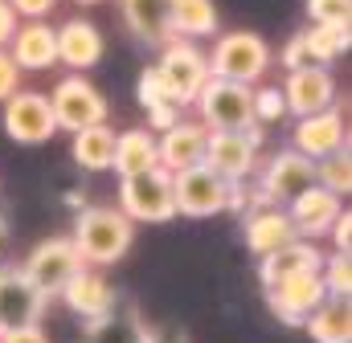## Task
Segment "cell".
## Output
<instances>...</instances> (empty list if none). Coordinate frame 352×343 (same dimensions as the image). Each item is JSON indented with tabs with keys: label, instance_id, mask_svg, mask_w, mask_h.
I'll return each instance as SVG.
<instances>
[{
	"label": "cell",
	"instance_id": "6da1fadb",
	"mask_svg": "<svg viewBox=\"0 0 352 343\" xmlns=\"http://www.w3.org/2000/svg\"><path fill=\"white\" fill-rule=\"evenodd\" d=\"M131 241H135V225L119 209H82L74 221V237H70L82 265L87 261L90 265H115L131 250Z\"/></svg>",
	"mask_w": 352,
	"mask_h": 343
},
{
	"label": "cell",
	"instance_id": "7a4b0ae2",
	"mask_svg": "<svg viewBox=\"0 0 352 343\" xmlns=\"http://www.w3.org/2000/svg\"><path fill=\"white\" fill-rule=\"evenodd\" d=\"M119 213L135 225H164L176 217V200H173V176L160 168L135 172V176H123L119 184Z\"/></svg>",
	"mask_w": 352,
	"mask_h": 343
},
{
	"label": "cell",
	"instance_id": "3957f363",
	"mask_svg": "<svg viewBox=\"0 0 352 343\" xmlns=\"http://www.w3.org/2000/svg\"><path fill=\"white\" fill-rule=\"evenodd\" d=\"M266 70H270V45H266L258 33L234 29V33H221L217 37L213 58H209V78L254 86Z\"/></svg>",
	"mask_w": 352,
	"mask_h": 343
},
{
	"label": "cell",
	"instance_id": "277c9868",
	"mask_svg": "<svg viewBox=\"0 0 352 343\" xmlns=\"http://www.w3.org/2000/svg\"><path fill=\"white\" fill-rule=\"evenodd\" d=\"M197 110H201V127H209V131H250V127H258L254 86L242 82L209 78L197 94Z\"/></svg>",
	"mask_w": 352,
	"mask_h": 343
},
{
	"label": "cell",
	"instance_id": "5b68a950",
	"mask_svg": "<svg viewBox=\"0 0 352 343\" xmlns=\"http://www.w3.org/2000/svg\"><path fill=\"white\" fill-rule=\"evenodd\" d=\"M156 74H160V86H164L168 102L173 106H188V102H197L201 86L209 82V58L197 45H188V41H168Z\"/></svg>",
	"mask_w": 352,
	"mask_h": 343
},
{
	"label": "cell",
	"instance_id": "8992f818",
	"mask_svg": "<svg viewBox=\"0 0 352 343\" xmlns=\"http://www.w3.org/2000/svg\"><path fill=\"white\" fill-rule=\"evenodd\" d=\"M230 192H234V184L221 180L217 172H209L205 164L173 176L176 213H184V217H213V213L230 209Z\"/></svg>",
	"mask_w": 352,
	"mask_h": 343
},
{
	"label": "cell",
	"instance_id": "52a82bcc",
	"mask_svg": "<svg viewBox=\"0 0 352 343\" xmlns=\"http://www.w3.org/2000/svg\"><path fill=\"white\" fill-rule=\"evenodd\" d=\"M50 110H54V123L70 135L107 123V98L87 78H62L50 94Z\"/></svg>",
	"mask_w": 352,
	"mask_h": 343
},
{
	"label": "cell",
	"instance_id": "ba28073f",
	"mask_svg": "<svg viewBox=\"0 0 352 343\" xmlns=\"http://www.w3.org/2000/svg\"><path fill=\"white\" fill-rule=\"evenodd\" d=\"M258 143H263L258 127H250V131H209V139H205V168L217 172L230 184H242L254 172Z\"/></svg>",
	"mask_w": 352,
	"mask_h": 343
},
{
	"label": "cell",
	"instance_id": "9c48e42d",
	"mask_svg": "<svg viewBox=\"0 0 352 343\" xmlns=\"http://www.w3.org/2000/svg\"><path fill=\"white\" fill-rule=\"evenodd\" d=\"M21 270H25V278L50 298V294H62V286L82 270V257L70 246V237H50V241H41L33 254L25 257Z\"/></svg>",
	"mask_w": 352,
	"mask_h": 343
},
{
	"label": "cell",
	"instance_id": "30bf717a",
	"mask_svg": "<svg viewBox=\"0 0 352 343\" xmlns=\"http://www.w3.org/2000/svg\"><path fill=\"white\" fill-rule=\"evenodd\" d=\"M4 131L16 143H45L58 131L50 98L37 90H16L12 98H4Z\"/></svg>",
	"mask_w": 352,
	"mask_h": 343
},
{
	"label": "cell",
	"instance_id": "8fae6325",
	"mask_svg": "<svg viewBox=\"0 0 352 343\" xmlns=\"http://www.w3.org/2000/svg\"><path fill=\"white\" fill-rule=\"evenodd\" d=\"M328 298L324 290V278L320 274H299V278H283L274 286H266V303L270 311L287 323V327H303L307 315Z\"/></svg>",
	"mask_w": 352,
	"mask_h": 343
},
{
	"label": "cell",
	"instance_id": "7c38bea8",
	"mask_svg": "<svg viewBox=\"0 0 352 343\" xmlns=\"http://www.w3.org/2000/svg\"><path fill=\"white\" fill-rule=\"evenodd\" d=\"M283 98H287V115H320L336 106V78L328 66H307V70H291L283 82Z\"/></svg>",
	"mask_w": 352,
	"mask_h": 343
},
{
	"label": "cell",
	"instance_id": "4fadbf2b",
	"mask_svg": "<svg viewBox=\"0 0 352 343\" xmlns=\"http://www.w3.org/2000/svg\"><path fill=\"white\" fill-rule=\"evenodd\" d=\"M45 311V294L25 278V270H0V331L33 327Z\"/></svg>",
	"mask_w": 352,
	"mask_h": 343
},
{
	"label": "cell",
	"instance_id": "5bb4252c",
	"mask_svg": "<svg viewBox=\"0 0 352 343\" xmlns=\"http://www.w3.org/2000/svg\"><path fill=\"white\" fill-rule=\"evenodd\" d=\"M316 188V164L299 152H278L263 172V196L266 204H291L299 192Z\"/></svg>",
	"mask_w": 352,
	"mask_h": 343
},
{
	"label": "cell",
	"instance_id": "9a60e30c",
	"mask_svg": "<svg viewBox=\"0 0 352 343\" xmlns=\"http://www.w3.org/2000/svg\"><path fill=\"white\" fill-rule=\"evenodd\" d=\"M205 139H209V127H201V123H180V119H176L168 131L156 135V164L168 172V176L205 164Z\"/></svg>",
	"mask_w": 352,
	"mask_h": 343
},
{
	"label": "cell",
	"instance_id": "2e32d148",
	"mask_svg": "<svg viewBox=\"0 0 352 343\" xmlns=\"http://www.w3.org/2000/svg\"><path fill=\"white\" fill-rule=\"evenodd\" d=\"M340 147H349V135H344V119H340L336 106L299 119V127H295V147H291V152H299V156H307V160L316 164V160H324V156H336Z\"/></svg>",
	"mask_w": 352,
	"mask_h": 343
},
{
	"label": "cell",
	"instance_id": "e0dca14e",
	"mask_svg": "<svg viewBox=\"0 0 352 343\" xmlns=\"http://www.w3.org/2000/svg\"><path fill=\"white\" fill-rule=\"evenodd\" d=\"M340 213H344V209H340V196H332V192L320 188V184L307 188V192H299V196L291 200V209H287V217H291V225H295L299 237H324Z\"/></svg>",
	"mask_w": 352,
	"mask_h": 343
},
{
	"label": "cell",
	"instance_id": "ac0fdd59",
	"mask_svg": "<svg viewBox=\"0 0 352 343\" xmlns=\"http://www.w3.org/2000/svg\"><path fill=\"white\" fill-rule=\"evenodd\" d=\"M12 62H16V70H50V66H58V29H50L45 21H29L25 29H16L12 37Z\"/></svg>",
	"mask_w": 352,
	"mask_h": 343
},
{
	"label": "cell",
	"instance_id": "d6986e66",
	"mask_svg": "<svg viewBox=\"0 0 352 343\" xmlns=\"http://www.w3.org/2000/svg\"><path fill=\"white\" fill-rule=\"evenodd\" d=\"M62 298H66V307H70L74 315H82V319H102V315L115 307L111 282H107L98 270H87V265L62 286Z\"/></svg>",
	"mask_w": 352,
	"mask_h": 343
},
{
	"label": "cell",
	"instance_id": "ffe728a7",
	"mask_svg": "<svg viewBox=\"0 0 352 343\" xmlns=\"http://www.w3.org/2000/svg\"><path fill=\"white\" fill-rule=\"evenodd\" d=\"M98 58H102V33L82 21V16H74V21H66L62 29H58V62L62 66H70V70H90V66H98Z\"/></svg>",
	"mask_w": 352,
	"mask_h": 343
},
{
	"label": "cell",
	"instance_id": "44dd1931",
	"mask_svg": "<svg viewBox=\"0 0 352 343\" xmlns=\"http://www.w3.org/2000/svg\"><path fill=\"white\" fill-rule=\"evenodd\" d=\"M320 265H324V254L316 250V241H291V246H283V250H274V254L263 257V282L266 286H274V282H283V278H299V274H320Z\"/></svg>",
	"mask_w": 352,
	"mask_h": 343
},
{
	"label": "cell",
	"instance_id": "7402d4cb",
	"mask_svg": "<svg viewBox=\"0 0 352 343\" xmlns=\"http://www.w3.org/2000/svg\"><path fill=\"white\" fill-rule=\"evenodd\" d=\"M127 29L148 41V45H168L173 25H168V0H119Z\"/></svg>",
	"mask_w": 352,
	"mask_h": 343
},
{
	"label": "cell",
	"instance_id": "603a6c76",
	"mask_svg": "<svg viewBox=\"0 0 352 343\" xmlns=\"http://www.w3.org/2000/svg\"><path fill=\"white\" fill-rule=\"evenodd\" d=\"M291 241H299V233H295V225H291L287 213H278V209H258V213H250V221H246V246L258 257L274 254V250H283V246H291Z\"/></svg>",
	"mask_w": 352,
	"mask_h": 343
},
{
	"label": "cell",
	"instance_id": "cb8c5ba5",
	"mask_svg": "<svg viewBox=\"0 0 352 343\" xmlns=\"http://www.w3.org/2000/svg\"><path fill=\"white\" fill-rule=\"evenodd\" d=\"M307 335L316 343H352V311L349 298H324L311 315H307Z\"/></svg>",
	"mask_w": 352,
	"mask_h": 343
},
{
	"label": "cell",
	"instance_id": "d4e9b609",
	"mask_svg": "<svg viewBox=\"0 0 352 343\" xmlns=\"http://www.w3.org/2000/svg\"><path fill=\"white\" fill-rule=\"evenodd\" d=\"M111 168L119 172V180H123V176H135V172L156 168V135L144 131V127L115 135V160H111Z\"/></svg>",
	"mask_w": 352,
	"mask_h": 343
},
{
	"label": "cell",
	"instance_id": "484cf974",
	"mask_svg": "<svg viewBox=\"0 0 352 343\" xmlns=\"http://www.w3.org/2000/svg\"><path fill=\"white\" fill-rule=\"evenodd\" d=\"M168 25L173 37H213L217 33V8L213 0H168Z\"/></svg>",
	"mask_w": 352,
	"mask_h": 343
},
{
	"label": "cell",
	"instance_id": "4316f807",
	"mask_svg": "<svg viewBox=\"0 0 352 343\" xmlns=\"http://www.w3.org/2000/svg\"><path fill=\"white\" fill-rule=\"evenodd\" d=\"M74 164L87 172H107L111 160H115V131L107 123L98 127H87V131H74Z\"/></svg>",
	"mask_w": 352,
	"mask_h": 343
},
{
	"label": "cell",
	"instance_id": "83f0119b",
	"mask_svg": "<svg viewBox=\"0 0 352 343\" xmlns=\"http://www.w3.org/2000/svg\"><path fill=\"white\" fill-rule=\"evenodd\" d=\"M87 343H144V327L135 319V311H107L102 319H90V335Z\"/></svg>",
	"mask_w": 352,
	"mask_h": 343
},
{
	"label": "cell",
	"instance_id": "f1b7e54d",
	"mask_svg": "<svg viewBox=\"0 0 352 343\" xmlns=\"http://www.w3.org/2000/svg\"><path fill=\"white\" fill-rule=\"evenodd\" d=\"M299 37H303V45H307V54H311V62H316V66H328V62H336V58L349 49V29L311 25V29H303Z\"/></svg>",
	"mask_w": 352,
	"mask_h": 343
},
{
	"label": "cell",
	"instance_id": "f546056e",
	"mask_svg": "<svg viewBox=\"0 0 352 343\" xmlns=\"http://www.w3.org/2000/svg\"><path fill=\"white\" fill-rule=\"evenodd\" d=\"M316 184L328 188L332 196H349L352 188V164H349V147H340L336 156L316 160Z\"/></svg>",
	"mask_w": 352,
	"mask_h": 343
},
{
	"label": "cell",
	"instance_id": "4dcf8cb0",
	"mask_svg": "<svg viewBox=\"0 0 352 343\" xmlns=\"http://www.w3.org/2000/svg\"><path fill=\"white\" fill-rule=\"evenodd\" d=\"M320 278H324V290H328V298H349V290H352L349 254L324 257V265H320Z\"/></svg>",
	"mask_w": 352,
	"mask_h": 343
},
{
	"label": "cell",
	"instance_id": "1f68e13d",
	"mask_svg": "<svg viewBox=\"0 0 352 343\" xmlns=\"http://www.w3.org/2000/svg\"><path fill=\"white\" fill-rule=\"evenodd\" d=\"M307 16H311V25H328V29H349L352 0H307Z\"/></svg>",
	"mask_w": 352,
	"mask_h": 343
},
{
	"label": "cell",
	"instance_id": "d6a6232c",
	"mask_svg": "<svg viewBox=\"0 0 352 343\" xmlns=\"http://www.w3.org/2000/svg\"><path fill=\"white\" fill-rule=\"evenodd\" d=\"M283 115H287L283 90H278V86H258V90H254V119H258V123H274V119H283Z\"/></svg>",
	"mask_w": 352,
	"mask_h": 343
},
{
	"label": "cell",
	"instance_id": "836d02e7",
	"mask_svg": "<svg viewBox=\"0 0 352 343\" xmlns=\"http://www.w3.org/2000/svg\"><path fill=\"white\" fill-rule=\"evenodd\" d=\"M140 102H144V110H156V106H173V102H168V94H164V86H160V74H156V66H152V70H144V78H140Z\"/></svg>",
	"mask_w": 352,
	"mask_h": 343
},
{
	"label": "cell",
	"instance_id": "e575fe53",
	"mask_svg": "<svg viewBox=\"0 0 352 343\" xmlns=\"http://www.w3.org/2000/svg\"><path fill=\"white\" fill-rule=\"evenodd\" d=\"M16 86H21V70H16V62L0 49V102H4V98H12V94H16Z\"/></svg>",
	"mask_w": 352,
	"mask_h": 343
},
{
	"label": "cell",
	"instance_id": "d590c367",
	"mask_svg": "<svg viewBox=\"0 0 352 343\" xmlns=\"http://www.w3.org/2000/svg\"><path fill=\"white\" fill-rule=\"evenodd\" d=\"M332 246H336V254H349V241H352V217L349 213H340L336 221H332Z\"/></svg>",
	"mask_w": 352,
	"mask_h": 343
},
{
	"label": "cell",
	"instance_id": "8d00e7d4",
	"mask_svg": "<svg viewBox=\"0 0 352 343\" xmlns=\"http://www.w3.org/2000/svg\"><path fill=\"white\" fill-rule=\"evenodd\" d=\"M8 4H12V12H16V16L41 21V16H45V12H50V8H54L58 0H8Z\"/></svg>",
	"mask_w": 352,
	"mask_h": 343
},
{
	"label": "cell",
	"instance_id": "74e56055",
	"mask_svg": "<svg viewBox=\"0 0 352 343\" xmlns=\"http://www.w3.org/2000/svg\"><path fill=\"white\" fill-rule=\"evenodd\" d=\"M0 343H50L45 331L33 323V327H12V331H0Z\"/></svg>",
	"mask_w": 352,
	"mask_h": 343
},
{
	"label": "cell",
	"instance_id": "f35d334b",
	"mask_svg": "<svg viewBox=\"0 0 352 343\" xmlns=\"http://www.w3.org/2000/svg\"><path fill=\"white\" fill-rule=\"evenodd\" d=\"M12 33H16V12H12L8 0H0V45H4Z\"/></svg>",
	"mask_w": 352,
	"mask_h": 343
},
{
	"label": "cell",
	"instance_id": "ab89813d",
	"mask_svg": "<svg viewBox=\"0 0 352 343\" xmlns=\"http://www.w3.org/2000/svg\"><path fill=\"white\" fill-rule=\"evenodd\" d=\"M144 343H188L184 331H144Z\"/></svg>",
	"mask_w": 352,
	"mask_h": 343
},
{
	"label": "cell",
	"instance_id": "60d3db41",
	"mask_svg": "<svg viewBox=\"0 0 352 343\" xmlns=\"http://www.w3.org/2000/svg\"><path fill=\"white\" fill-rule=\"evenodd\" d=\"M0 246H4V225H0Z\"/></svg>",
	"mask_w": 352,
	"mask_h": 343
},
{
	"label": "cell",
	"instance_id": "b9f144b4",
	"mask_svg": "<svg viewBox=\"0 0 352 343\" xmlns=\"http://www.w3.org/2000/svg\"><path fill=\"white\" fill-rule=\"evenodd\" d=\"M78 4H98V0H78Z\"/></svg>",
	"mask_w": 352,
	"mask_h": 343
}]
</instances>
